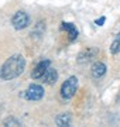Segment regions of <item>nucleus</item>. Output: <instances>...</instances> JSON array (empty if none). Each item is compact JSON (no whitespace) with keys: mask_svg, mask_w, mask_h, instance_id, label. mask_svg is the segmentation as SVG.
Listing matches in <instances>:
<instances>
[{"mask_svg":"<svg viewBox=\"0 0 120 127\" xmlns=\"http://www.w3.org/2000/svg\"><path fill=\"white\" fill-rule=\"evenodd\" d=\"M26 66V61L21 55H13L6 61L1 68H0V78L4 81H10L14 79L19 75H21Z\"/></svg>","mask_w":120,"mask_h":127,"instance_id":"f257e3e1","label":"nucleus"},{"mask_svg":"<svg viewBox=\"0 0 120 127\" xmlns=\"http://www.w3.org/2000/svg\"><path fill=\"white\" fill-rule=\"evenodd\" d=\"M76 89H78V78L71 76L62 83L61 95H62L64 99H71V97H74V95L76 93Z\"/></svg>","mask_w":120,"mask_h":127,"instance_id":"f03ea898","label":"nucleus"},{"mask_svg":"<svg viewBox=\"0 0 120 127\" xmlns=\"http://www.w3.org/2000/svg\"><path fill=\"white\" fill-rule=\"evenodd\" d=\"M28 23H30V18H28V16L24 11H17L13 16V18H11V24H13V27L16 30H23V28H26L28 26Z\"/></svg>","mask_w":120,"mask_h":127,"instance_id":"7ed1b4c3","label":"nucleus"},{"mask_svg":"<svg viewBox=\"0 0 120 127\" xmlns=\"http://www.w3.org/2000/svg\"><path fill=\"white\" fill-rule=\"evenodd\" d=\"M44 96V89L40 85H30L26 91V97L28 100H40Z\"/></svg>","mask_w":120,"mask_h":127,"instance_id":"20e7f679","label":"nucleus"},{"mask_svg":"<svg viewBox=\"0 0 120 127\" xmlns=\"http://www.w3.org/2000/svg\"><path fill=\"white\" fill-rule=\"evenodd\" d=\"M51 66V62L48 61V59H42L41 62L37 64V66L32 69L31 72V76L34 78V79H41L42 76H44V73L47 72V69Z\"/></svg>","mask_w":120,"mask_h":127,"instance_id":"39448f33","label":"nucleus"},{"mask_svg":"<svg viewBox=\"0 0 120 127\" xmlns=\"http://www.w3.org/2000/svg\"><path fill=\"white\" fill-rule=\"evenodd\" d=\"M41 79L45 82L47 85H54V83L57 82V79H58V72H57V69L52 68V66H50Z\"/></svg>","mask_w":120,"mask_h":127,"instance_id":"423d86ee","label":"nucleus"},{"mask_svg":"<svg viewBox=\"0 0 120 127\" xmlns=\"http://www.w3.org/2000/svg\"><path fill=\"white\" fill-rule=\"evenodd\" d=\"M90 72H92V76L99 79L102 78L105 73H106V65L103 62H95L92 65V69H90Z\"/></svg>","mask_w":120,"mask_h":127,"instance_id":"0eeeda50","label":"nucleus"},{"mask_svg":"<svg viewBox=\"0 0 120 127\" xmlns=\"http://www.w3.org/2000/svg\"><path fill=\"white\" fill-rule=\"evenodd\" d=\"M62 30H65V31L68 32V35H69V41H74L78 38V30H76V27H75L72 23H62Z\"/></svg>","mask_w":120,"mask_h":127,"instance_id":"6e6552de","label":"nucleus"},{"mask_svg":"<svg viewBox=\"0 0 120 127\" xmlns=\"http://www.w3.org/2000/svg\"><path fill=\"white\" fill-rule=\"evenodd\" d=\"M57 126H69L71 124V116L68 113H61L58 114V117H57Z\"/></svg>","mask_w":120,"mask_h":127,"instance_id":"1a4fd4ad","label":"nucleus"},{"mask_svg":"<svg viewBox=\"0 0 120 127\" xmlns=\"http://www.w3.org/2000/svg\"><path fill=\"white\" fill-rule=\"evenodd\" d=\"M110 52L112 54H119L120 52V32L116 35L115 41L112 42V45H110Z\"/></svg>","mask_w":120,"mask_h":127,"instance_id":"9d476101","label":"nucleus"},{"mask_svg":"<svg viewBox=\"0 0 120 127\" xmlns=\"http://www.w3.org/2000/svg\"><path fill=\"white\" fill-rule=\"evenodd\" d=\"M4 126H20V123L14 119H7V120H4Z\"/></svg>","mask_w":120,"mask_h":127,"instance_id":"9b49d317","label":"nucleus"},{"mask_svg":"<svg viewBox=\"0 0 120 127\" xmlns=\"http://www.w3.org/2000/svg\"><path fill=\"white\" fill-rule=\"evenodd\" d=\"M105 21H106V17H100V18H97L96 21H95V24H96V26H103Z\"/></svg>","mask_w":120,"mask_h":127,"instance_id":"f8f14e48","label":"nucleus"}]
</instances>
